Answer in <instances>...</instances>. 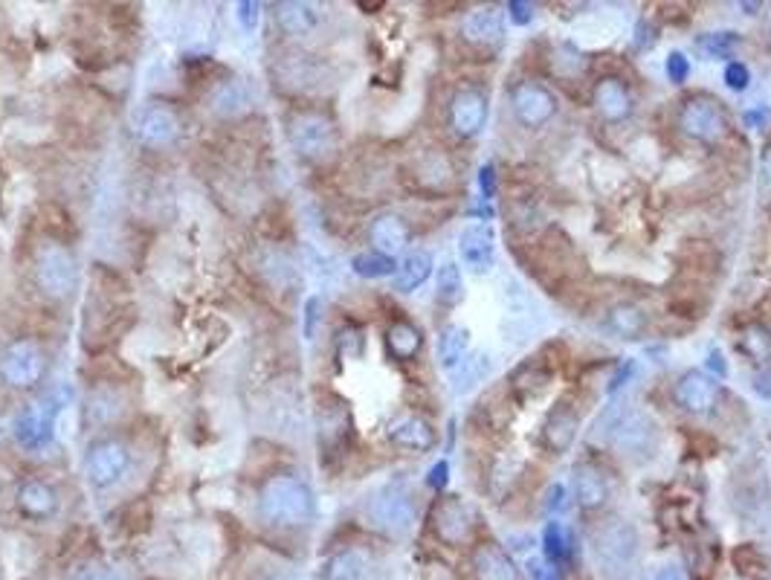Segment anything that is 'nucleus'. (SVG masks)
Listing matches in <instances>:
<instances>
[{
	"instance_id": "obj_5",
	"label": "nucleus",
	"mask_w": 771,
	"mask_h": 580,
	"mask_svg": "<svg viewBox=\"0 0 771 580\" xmlns=\"http://www.w3.org/2000/svg\"><path fill=\"white\" fill-rule=\"evenodd\" d=\"M589 548H592L597 569H601L606 578L618 580L624 578V575H629V569H633L635 555H638V534H635L633 525L624 523V520H606L601 528L592 532Z\"/></svg>"
},
{
	"instance_id": "obj_14",
	"label": "nucleus",
	"mask_w": 771,
	"mask_h": 580,
	"mask_svg": "<svg viewBox=\"0 0 771 580\" xmlns=\"http://www.w3.org/2000/svg\"><path fill=\"white\" fill-rule=\"evenodd\" d=\"M458 256L473 274H488L496 256V233L488 224H470L458 235Z\"/></svg>"
},
{
	"instance_id": "obj_8",
	"label": "nucleus",
	"mask_w": 771,
	"mask_h": 580,
	"mask_svg": "<svg viewBox=\"0 0 771 580\" xmlns=\"http://www.w3.org/2000/svg\"><path fill=\"white\" fill-rule=\"evenodd\" d=\"M369 520L378 525L380 532L389 534H406L418 520V507L412 493L401 484H386L383 491H378L369 502Z\"/></svg>"
},
{
	"instance_id": "obj_38",
	"label": "nucleus",
	"mask_w": 771,
	"mask_h": 580,
	"mask_svg": "<svg viewBox=\"0 0 771 580\" xmlns=\"http://www.w3.org/2000/svg\"><path fill=\"white\" fill-rule=\"evenodd\" d=\"M742 352L755 362H766L771 357V328L755 323L742 334Z\"/></svg>"
},
{
	"instance_id": "obj_19",
	"label": "nucleus",
	"mask_w": 771,
	"mask_h": 580,
	"mask_svg": "<svg viewBox=\"0 0 771 580\" xmlns=\"http://www.w3.org/2000/svg\"><path fill=\"white\" fill-rule=\"evenodd\" d=\"M656 430L659 427H656L644 412H627L624 419H618L615 430H612V442H615V447H618L621 453H627V456L647 453L652 450Z\"/></svg>"
},
{
	"instance_id": "obj_44",
	"label": "nucleus",
	"mask_w": 771,
	"mask_h": 580,
	"mask_svg": "<svg viewBox=\"0 0 771 580\" xmlns=\"http://www.w3.org/2000/svg\"><path fill=\"white\" fill-rule=\"evenodd\" d=\"M247 580H299L297 575L284 569V566H261V569H253Z\"/></svg>"
},
{
	"instance_id": "obj_25",
	"label": "nucleus",
	"mask_w": 771,
	"mask_h": 580,
	"mask_svg": "<svg viewBox=\"0 0 771 580\" xmlns=\"http://www.w3.org/2000/svg\"><path fill=\"white\" fill-rule=\"evenodd\" d=\"M595 105L606 122H624L633 113V97L624 81L601 79L595 88Z\"/></svg>"
},
{
	"instance_id": "obj_6",
	"label": "nucleus",
	"mask_w": 771,
	"mask_h": 580,
	"mask_svg": "<svg viewBox=\"0 0 771 580\" xmlns=\"http://www.w3.org/2000/svg\"><path fill=\"white\" fill-rule=\"evenodd\" d=\"M134 453L116 435H99L85 450V479L93 491H111L128 476Z\"/></svg>"
},
{
	"instance_id": "obj_22",
	"label": "nucleus",
	"mask_w": 771,
	"mask_h": 580,
	"mask_svg": "<svg viewBox=\"0 0 771 580\" xmlns=\"http://www.w3.org/2000/svg\"><path fill=\"white\" fill-rule=\"evenodd\" d=\"M580 430V415L569 401H560L548 412L546 427H543V444L551 453H566L574 444Z\"/></svg>"
},
{
	"instance_id": "obj_15",
	"label": "nucleus",
	"mask_w": 771,
	"mask_h": 580,
	"mask_svg": "<svg viewBox=\"0 0 771 580\" xmlns=\"http://www.w3.org/2000/svg\"><path fill=\"white\" fill-rule=\"evenodd\" d=\"M273 24L288 38H308V35H314L320 30L322 12L316 3L284 0V3H276L273 7Z\"/></svg>"
},
{
	"instance_id": "obj_36",
	"label": "nucleus",
	"mask_w": 771,
	"mask_h": 580,
	"mask_svg": "<svg viewBox=\"0 0 771 580\" xmlns=\"http://www.w3.org/2000/svg\"><path fill=\"white\" fill-rule=\"evenodd\" d=\"M351 270L357 276H362V279H383V276L398 274V261L371 250V253H360V256H354Z\"/></svg>"
},
{
	"instance_id": "obj_21",
	"label": "nucleus",
	"mask_w": 771,
	"mask_h": 580,
	"mask_svg": "<svg viewBox=\"0 0 771 580\" xmlns=\"http://www.w3.org/2000/svg\"><path fill=\"white\" fill-rule=\"evenodd\" d=\"M369 238H371V244H375V253L394 258L398 253H403L406 247H410L412 230L401 215L386 212V215H378L375 221H371Z\"/></svg>"
},
{
	"instance_id": "obj_11",
	"label": "nucleus",
	"mask_w": 771,
	"mask_h": 580,
	"mask_svg": "<svg viewBox=\"0 0 771 580\" xmlns=\"http://www.w3.org/2000/svg\"><path fill=\"white\" fill-rule=\"evenodd\" d=\"M433 528L447 546H465L473 532V511L461 497H444L433 511Z\"/></svg>"
},
{
	"instance_id": "obj_56",
	"label": "nucleus",
	"mask_w": 771,
	"mask_h": 580,
	"mask_svg": "<svg viewBox=\"0 0 771 580\" xmlns=\"http://www.w3.org/2000/svg\"><path fill=\"white\" fill-rule=\"evenodd\" d=\"M652 580H684V578H682V572H679V569H673V566H664V569H661V572L656 575V578H652Z\"/></svg>"
},
{
	"instance_id": "obj_41",
	"label": "nucleus",
	"mask_w": 771,
	"mask_h": 580,
	"mask_svg": "<svg viewBox=\"0 0 771 580\" xmlns=\"http://www.w3.org/2000/svg\"><path fill=\"white\" fill-rule=\"evenodd\" d=\"M688 76H691V62H688V56H684V53H670V58H667V79L682 85V81H688Z\"/></svg>"
},
{
	"instance_id": "obj_1",
	"label": "nucleus",
	"mask_w": 771,
	"mask_h": 580,
	"mask_svg": "<svg viewBox=\"0 0 771 580\" xmlns=\"http://www.w3.org/2000/svg\"><path fill=\"white\" fill-rule=\"evenodd\" d=\"M316 497L302 476L276 470L258 484L256 520L276 534L299 532L314 523Z\"/></svg>"
},
{
	"instance_id": "obj_18",
	"label": "nucleus",
	"mask_w": 771,
	"mask_h": 580,
	"mask_svg": "<svg viewBox=\"0 0 771 580\" xmlns=\"http://www.w3.org/2000/svg\"><path fill=\"white\" fill-rule=\"evenodd\" d=\"M371 555L360 546H343L325 557L320 580H369Z\"/></svg>"
},
{
	"instance_id": "obj_27",
	"label": "nucleus",
	"mask_w": 771,
	"mask_h": 580,
	"mask_svg": "<svg viewBox=\"0 0 771 580\" xmlns=\"http://www.w3.org/2000/svg\"><path fill=\"white\" fill-rule=\"evenodd\" d=\"M473 569L479 580H519V569L499 546L476 548Z\"/></svg>"
},
{
	"instance_id": "obj_10",
	"label": "nucleus",
	"mask_w": 771,
	"mask_h": 580,
	"mask_svg": "<svg viewBox=\"0 0 771 580\" xmlns=\"http://www.w3.org/2000/svg\"><path fill=\"white\" fill-rule=\"evenodd\" d=\"M206 105H210V113L215 120L235 122L253 111V90L238 76H226V79L212 85Z\"/></svg>"
},
{
	"instance_id": "obj_12",
	"label": "nucleus",
	"mask_w": 771,
	"mask_h": 580,
	"mask_svg": "<svg viewBox=\"0 0 771 580\" xmlns=\"http://www.w3.org/2000/svg\"><path fill=\"white\" fill-rule=\"evenodd\" d=\"M15 507L18 514L30 520V523H47L53 516L58 514L62 507V500H58V491L47 479H24L18 484L15 491Z\"/></svg>"
},
{
	"instance_id": "obj_3",
	"label": "nucleus",
	"mask_w": 771,
	"mask_h": 580,
	"mask_svg": "<svg viewBox=\"0 0 771 580\" xmlns=\"http://www.w3.org/2000/svg\"><path fill=\"white\" fill-rule=\"evenodd\" d=\"M284 134H288L290 152L311 166L331 160L339 148L337 122L316 108H297L284 122Z\"/></svg>"
},
{
	"instance_id": "obj_13",
	"label": "nucleus",
	"mask_w": 771,
	"mask_h": 580,
	"mask_svg": "<svg viewBox=\"0 0 771 580\" xmlns=\"http://www.w3.org/2000/svg\"><path fill=\"white\" fill-rule=\"evenodd\" d=\"M511 102H514V116L523 122L525 129H539V125H546L557 113L555 93L546 85H539V81H523L514 90Z\"/></svg>"
},
{
	"instance_id": "obj_46",
	"label": "nucleus",
	"mask_w": 771,
	"mask_h": 580,
	"mask_svg": "<svg viewBox=\"0 0 771 580\" xmlns=\"http://www.w3.org/2000/svg\"><path fill=\"white\" fill-rule=\"evenodd\" d=\"M633 375H635V360H627V362H624V366H621L618 371H615V378L610 380V387H606V392H610V395H615L618 389L627 387V380L633 378Z\"/></svg>"
},
{
	"instance_id": "obj_23",
	"label": "nucleus",
	"mask_w": 771,
	"mask_h": 580,
	"mask_svg": "<svg viewBox=\"0 0 771 580\" xmlns=\"http://www.w3.org/2000/svg\"><path fill=\"white\" fill-rule=\"evenodd\" d=\"M386 438L401 447V450H412V453H426L435 447V430L429 421L418 419V415H403V419H394L386 430Z\"/></svg>"
},
{
	"instance_id": "obj_4",
	"label": "nucleus",
	"mask_w": 771,
	"mask_h": 580,
	"mask_svg": "<svg viewBox=\"0 0 771 580\" xmlns=\"http://www.w3.org/2000/svg\"><path fill=\"white\" fill-rule=\"evenodd\" d=\"M49 357L38 339L15 337L0 348V387L9 392H35L47 378Z\"/></svg>"
},
{
	"instance_id": "obj_16",
	"label": "nucleus",
	"mask_w": 771,
	"mask_h": 580,
	"mask_svg": "<svg viewBox=\"0 0 771 580\" xmlns=\"http://www.w3.org/2000/svg\"><path fill=\"white\" fill-rule=\"evenodd\" d=\"M488 122V99L476 88L458 90L450 102V125L458 137H476Z\"/></svg>"
},
{
	"instance_id": "obj_7",
	"label": "nucleus",
	"mask_w": 771,
	"mask_h": 580,
	"mask_svg": "<svg viewBox=\"0 0 771 580\" xmlns=\"http://www.w3.org/2000/svg\"><path fill=\"white\" fill-rule=\"evenodd\" d=\"M131 129H134V137H137V143L143 148L166 152V148L177 145L180 137H183V116H180V111L171 102L148 99V102H143L134 111Z\"/></svg>"
},
{
	"instance_id": "obj_29",
	"label": "nucleus",
	"mask_w": 771,
	"mask_h": 580,
	"mask_svg": "<svg viewBox=\"0 0 771 580\" xmlns=\"http://www.w3.org/2000/svg\"><path fill=\"white\" fill-rule=\"evenodd\" d=\"M433 276V256L426 250H415L410 256L403 258L398 265V274H394V290L401 293H412L415 288L426 282Z\"/></svg>"
},
{
	"instance_id": "obj_42",
	"label": "nucleus",
	"mask_w": 771,
	"mask_h": 580,
	"mask_svg": "<svg viewBox=\"0 0 771 580\" xmlns=\"http://www.w3.org/2000/svg\"><path fill=\"white\" fill-rule=\"evenodd\" d=\"M748 81H751V72H748L746 65H739V62H731V65H725V85L731 90H746Z\"/></svg>"
},
{
	"instance_id": "obj_53",
	"label": "nucleus",
	"mask_w": 771,
	"mask_h": 580,
	"mask_svg": "<svg viewBox=\"0 0 771 580\" xmlns=\"http://www.w3.org/2000/svg\"><path fill=\"white\" fill-rule=\"evenodd\" d=\"M707 369L714 371L716 378H725V375H728V362H723V355H719V352H711V357H707Z\"/></svg>"
},
{
	"instance_id": "obj_33",
	"label": "nucleus",
	"mask_w": 771,
	"mask_h": 580,
	"mask_svg": "<svg viewBox=\"0 0 771 580\" xmlns=\"http://www.w3.org/2000/svg\"><path fill=\"white\" fill-rule=\"evenodd\" d=\"M574 493H578V502L586 511H595L606 502L610 497V488H606V479H603L597 470L592 468H578V476H574Z\"/></svg>"
},
{
	"instance_id": "obj_26",
	"label": "nucleus",
	"mask_w": 771,
	"mask_h": 580,
	"mask_svg": "<svg viewBox=\"0 0 771 580\" xmlns=\"http://www.w3.org/2000/svg\"><path fill=\"white\" fill-rule=\"evenodd\" d=\"M276 76H279L281 85H290L297 90H308L311 85L322 79V65L314 62V56H305V53H290V56H281L279 67H276Z\"/></svg>"
},
{
	"instance_id": "obj_40",
	"label": "nucleus",
	"mask_w": 771,
	"mask_h": 580,
	"mask_svg": "<svg viewBox=\"0 0 771 580\" xmlns=\"http://www.w3.org/2000/svg\"><path fill=\"white\" fill-rule=\"evenodd\" d=\"M737 44H739L737 33H711L700 38V49H705L707 56H714V58L731 56V49L737 47Z\"/></svg>"
},
{
	"instance_id": "obj_2",
	"label": "nucleus",
	"mask_w": 771,
	"mask_h": 580,
	"mask_svg": "<svg viewBox=\"0 0 771 580\" xmlns=\"http://www.w3.org/2000/svg\"><path fill=\"white\" fill-rule=\"evenodd\" d=\"M33 282L41 290V297L49 302H70L81 282L79 258L70 244L58 242L53 235L35 244Z\"/></svg>"
},
{
	"instance_id": "obj_34",
	"label": "nucleus",
	"mask_w": 771,
	"mask_h": 580,
	"mask_svg": "<svg viewBox=\"0 0 771 580\" xmlns=\"http://www.w3.org/2000/svg\"><path fill=\"white\" fill-rule=\"evenodd\" d=\"M737 572L748 580H766L769 578V560L757 546H737L731 555Z\"/></svg>"
},
{
	"instance_id": "obj_30",
	"label": "nucleus",
	"mask_w": 771,
	"mask_h": 580,
	"mask_svg": "<svg viewBox=\"0 0 771 580\" xmlns=\"http://www.w3.org/2000/svg\"><path fill=\"white\" fill-rule=\"evenodd\" d=\"M386 346H389V355L394 360H412V357H418L424 337H421V331L415 325L401 320V323L389 325V331H386Z\"/></svg>"
},
{
	"instance_id": "obj_45",
	"label": "nucleus",
	"mask_w": 771,
	"mask_h": 580,
	"mask_svg": "<svg viewBox=\"0 0 771 580\" xmlns=\"http://www.w3.org/2000/svg\"><path fill=\"white\" fill-rule=\"evenodd\" d=\"M507 12H511V21H514L516 26H528L530 21H534V7L525 3V0H511V3H507Z\"/></svg>"
},
{
	"instance_id": "obj_32",
	"label": "nucleus",
	"mask_w": 771,
	"mask_h": 580,
	"mask_svg": "<svg viewBox=\"0 0 771 580\" xmlns=\"http://www.w3.org/2000/svg\"><path fill=\"white\" fill-rule=\"evenodd\" d=\"M62 580H122L116 566L111 560L99 555H81L76 560H70V566L65 569Z\"/></svg>"
},
{
	"instance_id": "obj_17",
	"label": "nucleus",
	"mask_w": 771,
	"mask_h": 580,
	"mask_svg": "<svg viewBox=\"0 0 771 580\" xmlns=\"http://www.w3.org/2000/svg\"><path fill=\"white\" fill-rule=\"evenodd\" d=\"M85 415H88V424H93V427H113L125 415V398H122L120 387L113 380H102L99 387L88 389Z\"/></svg>"
},
{
	"instance_id": "obj_24",
	"label": "nucleus",
	"mask_w": 771,
	"mask_h": 580,
	"mask_svg": "<svg viewBox=\"0 0 771 580\" xmlns=\"http://www.w3.org/2000/svg\"><path fill=\"white\" fill-rule=\"evenodd\" d=\"M502 35H505V18H502V12L496 7L473 9L461 21V38L470 41V44H479V47L496 44V41H502Z\"/></svg>"
},
{
	"instance_id": "obj_31",
	"label": "nucleus",
	"mask_w": 771,
	"mask_h": 580,
	"mask_svg": "<svg viewBox=\"0 0 771 580\" xmlns=\"http://www.w3.org/2000/svg\"><path fill=\"white\" fill-rule=\"evenodd\" d=\"M606 325L621 339H638L647 331V314L638 305H633V302H621V305H615L610 311Z\"/></svg>"
},
{
	"instance_id": "obj_50",
	"label": "nucleus",
	"mask_w": 771,
	"mask_h": 580,
	"mask_svg": "<svg viewBox=\"0 0 771 580\" xmlns=\"http://www.w3.org/2000/svg\"><path fill=\"white\" fill-rule=\"evenodd\" d=\"M242 12H238V18H242V24H244V30H253L256 26V21H258V3H242Z\"/></svg>"
},
{
	"instance_id": "obj_54",
	"label": "nucleus",
	"mask_w": 771,
	"mask_h": 580,
	"mask_svg": "<svg viewBox=\"0 0 771 580\" xmlns=\"http://www.w3.org/2000/svg\"><path fill=\"white\" fill-rule=\"evenodd\" d=\"M635 44H638V49H647L652 44L650 24H647V21H641V24H638V38H635Z\"/></svg>"
},
{
	"instance_id": "obj_35",
	"label": "nucleus",
	"mask_w": 771,
	"mask_h": 580,
	"mask_svg": "<svg viewBox=\"0 0 771 580\" xmlns=\"http://www.w3.org/2000/svg\"><path fill=\"white\" fill-rule=\"evenodd\" d=\"M488 375H491V357L488 355H476L470 357V360H465L456 369V387H452L456 389V395L470 392V389H473L476 383H482Z\"/></svg>"
},
{
	"instance_id": "obj_49",
	"label": "nucleus",
	"mask_w": 771,
	"mask_h": 580,
	"mask_svg": "<svg viewBox=\"0 0 771 580\" xmlns=\"http://www.w3.org/2000/svg\"><path fill=\"white\" fill-rule=\"evenodd\" d=\"M751 387H755V392L763 398V401H771V369L757 371L755 380H751Z\"/></svg>"
},
{
	"instance_id": "obj_51",
	"label": "nucleus",
	"mask_w": 771,
	"mask_h": 580,
	"mask_svg": "<svg viewBox=\"0 0 771 580\" xmlns=\"http://www.w3.org/2000/svg\"><path fill=\"white\" fill-rule=\"evenodd\" d=\"M493 189H496V169H493V163H488L482 169V192L484 198H493Z\"/></svg>"
},
{
	"instance_id": "obj_48",
	"label": "nucleus",
	"mask_w": 771,
	"mask_h": 580,
	"mask_svg": "<svg viewBox=\"0 0 771 580\" xmlns=\"http://www.w3.org/2000/svg\"><path fill=\"white\" fill-rule=\"evenodd\" d=\"M316 320H320V299H308L305 305V337L314 339L316 334Z\"/></svg>"
},
{
	"instance_id": "obj_9",
	"label": "nucleus",
	"mask_w": 771,
	"mask_h": 580,
	"mask_svg": "<svg viewBox=\"0 0 771 580\" xmlns=\"http://www.w3.org/2000/svg\"><path fill=\"white\" fill-rule=\"evenodd\" d=\"M679 129L684 137L700 143H719L728 134V113L716 99L693 97L679 111Z\"/></svg>"
},
{
	"instance_id": "obj_57",
	"label": "nucleus",
	"mask_w": 771,
	"mask_h": 580,
	"mask_svg": "<svg viewBox=\"0 0 771 580\" xmlns=\"http://www.w3.org/2000/svg\"><path fill=\"white\" fill-rule=\"evenodd\" d=\"M766 120V113L763 111H751V113H746V125H760V122Z\"/></svg>"
},
{
	"instance_id": "obj_43",
	"label": "nucleus",
	"mask_w": 771,
	"mask_h": 580,
	"mask_svg": "<svg viewBox=\"0 0 771 580\" xmlns=\"http://www.w3.org/2000/svg\"><path fill=\"white\" fill-rule=\"evenodd\" d=\"M530 580H557V569L546 557H530L528 560Z\"/></svg>"
},
{
	"instance_id": "obj_47",
	"label": "nucleus",
	"mask_w": 771,
	"mask_h": 580,
	"mask_svg": "<svg viewBox=\"0 0 771 580\" xmlns=\"http://www.w3.org/2000/svg\"><path fill=\"white\" fill-rule=\"evenodd\" d=\"M447 482H450V465H447V461H438V465L429 470V488H435V491H444V488H447Z\"/></svg>"
},
{
	"instance_id": "obj_28",
	"label": "nucleus",
	"mask_w": 771,
	"mask_h": 580,
	"mask_svg": "<svg viewBox=\"0 0 771 580\" xmlns=\"http://www.w3.org/2000/svg\"><path fill=\"white\" fill-rule=\"evenodd\" d=\"M467 348H470V331L465 325H444L438 343H435V355H438L442 369L456 371L467 360Z\"/></svg>"
},
{
	"instance_id": "obj_20",
	"label": "nucleus",
	"mask_w": 771,
	"mask_h": 580,
	"mask_svg": "<svg viewBox=\"0 0 771 580\" xmlns=\"http://www.w3.org/2000/svg\"><path fill=\"white\" fill-rule=\"evenodd\" d=\"M716 398H719V387L714 383V378H707L705 371L700 369L684 371L682 380L675 383V401L682 403L688 412H693V415L711 412Z\"/></svg>"
},
{
	"instance_id": "obj_52",
	"label": "nucleus",
	"mask_w": 771,
	"mask_h": 580,
	"mask_svg": "<svg viewBox=\"0 0 771 580\" xmlns=\"http://www.w3.org/2000/svg\"><path fill=\"white\" fill-rule=\"evenodd\" d=\"M546 507L548 511H560V507H566V488H562V484H555V488L548 491Z\"/></svg>"
},
{
	"instance_id": "obj_37",
	"label": "nucleus",
	"mask_w": 771,
	"mask_h": 580,
	"mask_svg": "<svg viewBox=\"0 0 771 580\" xmlns=\"http://www.w3.org/2000/svg\"><path fill=\"white\" fill-rule=\"evenodd\" d=\"M465 297V279H461V270H458L456 261H444L438 267V299L444 305H456Z\"/></svg>"
},
{
	"instance_id": "obj_39",
	"label": "nucleus",
	"mask_w": 771,
	"mask_h": 580,
	"mask_svg": "<svg viewBox=\"0 0 771 580\" xmlns=\"http://www.w3.org/2000/svg\"><path fill=\"white\" fill-rule=\"evenodd\" d=\"M543 551H546V560H566L569 557V534L562 532L560 523L546 525V532H543Z\"/></svg>"
},
{
	"instance_id": "obj_58",
	"label": "nucleus",
	"mask_w": 771,
	"mask_h": 580,
	"mask_svg": "<svg viewBox=\"0 0 771 580\" xmlns=\"http://www.w3.org/2000/svg\"><path fill=\"white\" fill-rule=\"evenodd\" d=\"M739 9H742L746 15H757V9H760V3H739Z\"/></svg>"
},
{
	"instance_id": "obj_55",
	"label": "nucleus",
	"mask_w": 771,
	"mask_h": 580,
	"mask_svg": "<svg viewBox=\"0 0 771 580\" xmlns=\"http://www.w3.org/2000/svg\"><path fill=\"white\" fill-rule=\"evenodd\" d=\"M760 192H763V194L771 192V154H769V157H766V163H763V178H760Z\"/></svg>"
}]
</instances>
